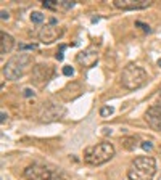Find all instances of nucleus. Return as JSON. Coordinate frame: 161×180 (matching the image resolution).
<instances>
[{"instance_id": "obj_13", "label": "nucleus", "mask_w": 161, "mask_h": 180, "mask_svg": "<svg viewBox=\"0 0 161 180\" xmlns=\"http://www.w3.org/2000/svg\"><path fill=\"white\" fill-rule=\"evenodd\" d=\"M123 146L126 148V150H129V151H132V150H136V146H137V137H124L123 140Z\"/></svg>"}, {"instance_id": "obj_20", "label": "nucleus", "mask_w": 161, "mask_h": 180, "mask_svg": "<svg viewBox=\"0 0 161 180\" xmlns=\"http://www.w3.org/2000/svg\"><path fill=\"white\" fill-rule=\"evenodd\" d=\"M140 146H142L145 151H148V150H152V146H153V145H152V142H142V145H140Z\"/></svg>"}, {"instance_id": "obj_14", "label": "nucleus", "mask_w": 161, "mask_h": 180, "mask_svg": "<svg viewBox=\"0 0 161 180\" xmlns=\"http://www.w3.org/2000/svg\"><path fill=\"white\" fill-rule=\"evenodd\" d=\"M44 18H45V16H44L40 11H34V13H31V21H32V23H36V24L42 23V21H44Z\"/></svg>"}, {"instance_id": "obj_9", "label": "nucleus", "mask_w": 161, "mask_h": 180, "mask_svg": "<svg viewBox=\"0 0 161 180\" xmlns=\"http://www.w3.org/2000/svg\"><path fill=\"white\" fill-rule=\"evenodd\" d=\"M97 60H98V50H97V47H93V45L87 47L84 52L77 53V57H76V61L79 64L86 66V68H92L93 64L97 63Z\"/></svg>"}, {"instance_id": "obj_16", "label": "nucleus", "mask_w": 161, "mask_h": 180, "mask_svg": "<svg viewBox=\"0 0 161 180\" xmlns=\"http://www.w3.org/2000/svg\"><path fill=\"white\" fill-rule=\"evenodd\" d=\"M63 74L68 76V77H71V76L74 74V68H73V66H63Z\"/></svg>"}, {"instance_id": "obj_1", "label": "nucleus", "mask_w": 161, "mask_h": 180, "mask_svg": "<svg viewBox=\"0 0 161 180\" xmlns=\"http://www.w3.org/2000/svg\"><path fill=\"white\" fill-rule=\"evenodd\" d=\"M156 174V161L152 156H137L132 159L127 177L129 180H152Z\"/></svg>"}, {"instance_id": "obj_18", "label": "nucleus", "mask_w": 161, "mask_h": 180, "mask_svg": "<svg viewBox=\"0 0 161 180\" xmlns=\"http://www.w3.org/2000/svg\"><path fill=\"white\" fill-rule=\"evenodd\" d=\"M48 180H66V178H64L63 175H60V174H57V172H53V174H52V177H50Z\"/></svg>"}, {"instance_id": "obj_6", "label": "nucleus", "mask_w": 161, "mask_h": 180, "mask_svg": "<svg viewBox=\"0 0 161 180\" xmlns=\"http://www.w3.org/2000/svg\"><path fill=\"white\" fill-rule=\"evenodd\" d=\"M61 34H63V27H60L57 23H55V19H52L48 24H45L42 29L39 31V40L42 44H53L55 40H58L60 37H61Z\"/></svg>"}, {"instance_id": "obj_19", "label": "nucleus", "mask_w": 161, "mask_h": 180, "mask_svg": "<svg viewBox=\"0 0 161 180\" xmlns=\"http://www.w3.org/2000/svg\"><path fill=\"white\" fill-rule=\"evenodd\" d=\"M136 26H140L145 32H150V26H147V24H143V23H140V21H136Z\"/></svg>"}, {"instance_id": "obj_15", "label": "nucleus", "mask_w": 161, "mask_h": 180, "mask_svg": "<svg viewBox=\"0 0 161 180\" xmlns=\"http://www.w3.org/2000/svg\"><path fill=\"white\" fill-rule=\"evenodd\" d=\"M113 111H114V109H113L111 106H103V108L100 109V116H102V117H108V116L113 114Z\"/></svg>"}, {"instance_id": "obj_22", "label": "nucleus", "mask_w": 161, "mask_h": 180, "mask_svg": "<svg viewBox=\"0 0 161 180\" xmlns=\"http://www.w3.org/2000/svg\"><path fill=\"white\" fill-rule=\"evenodd\" d=\"M10 18V13L7 11V10H2V19L5 21V19H8Z\"/></svg>"}, {"instance_id": "obj_17", "label": "nucleus", "mask_w": 161, "mask_h": 180, "mask_svg": "<svg viewBox=\"0 0 161 180\" xmlns=\"http://www.w3.org/2000/svg\"><path fill=\"white\" fill-rule=\"evenodd\" d=\"M66 48V45H60V50H58V53H57V60L58 61H61L63 60V50Z\"/></svg>"}, {"instance_id": "obj_24", "label": "nucleus", "mask_w": 161, "mask_h": 180, "mask_svg": "<svg viewBox=\"0 0 161 180\" xmlns=\"http://www.w3.org/2000/svg\"><path fill=\"white\" fill-rule=\"evenodd\" d=\"M7 117H8V116H7V113H5V111H2V124H5Z\"/></svg>"}, {"instance_id": "obj_4", "label": "nucleus", "mask_w": 161, "mask_h": 180, "mask_svg": "<svg viewBox=\"0 0 161 180\" xmlns=\"http://www.w3.org/2000/svg\"><path fill=\"white\" fill-rule=\"evenodd\" d=\"M147 82L145 69L137 64H127L121 73V84L127 90H137Z\"/></svg>"}, {"instance_id": "obj_25", "label": "nucleus", "mask_w": 161, "mask_h": 180, "mask_svg": "<svg viewBox=\"0 0 161 180\" xmlns=\"http://www.w3.org/2000/svg\"><path fill=\"white\" fill-rule=\"evenodd\" d=\"M158 66H159V68H161V58H159V60H158Z\"/></svg>"}, {"instance_id": "obj_5", "label": "nucleus", "mask_w": 161, "mask_h": 180, "mask_svg": "<svg viewBox=\"0 0 161 180\" xmlns=\"http://www.w3.org/2000/svg\"><path fill=\"white\" fill-rule=\"evenodd\" d=\"M63 114H64L63 105L55 103V101H45V103H42V106H40V109H39V117H40V121H45V122L57 121V119H60Z\"/></svg>"}, {"instance_id": "obj_7", "label": "nucleus", "mask_w": 161, "mask_h": 180, "mask_svg": "<svg viewBox=\"0 0 161 180\" xmlns=\"http://www.w3.org/2000/svg\"><path fill=\"white\" fill-rule=\"evenodd\" d=\"M52 73H53V69H52V66L50 64H36V66H32V71H31V79H32V82L36 85H39V87H42V85H45L47 82H48V79L52 77Z\"/></svg>"}, {"instance_id": "obj_10", "label": "nucleus", "mask_w": 161, "mask_h": 180, "mask_svg": "<svg viewBox=\"0 0 161 180\" xmlns=\"http://www.w3.org/2000/svg\"><path fill=\"white\" fill-rule=\"evenodd\" d=\"M113 5L124 11H134V10H143L150 7L152 2L150 0H114Z\"/></svg>"}, {"instance_id": "obj_12", "label": "nucleus", "mask_w": 161, "mask_h": 180, "mask_svg": "<svg viewBox=\"0 0 161 180\" xmlns=\"http://www.w3.org/2000/svg\"><path fill=\"white\" fill-rule=\"evenodd\" d=\"M15 47V39H13L10 34L7 32H2L0 34V53L2 55H7L13 50Z\"/></svg>"}, {"instance_id": "obj_23", "label": "nucleus", "mask_w": 161, "mask_h": 180, "mask_svg": "<svg viewBox=\"0 0 161 180\" xmlns=\"http://www.w3.org/2000/svg\"><path fill=\"white\" fill-rule=\"evenodd\" d=\"M19 48H21V50H24V48H29V50H34V48H36V45H23V44H21V45H19Z\"/></svg>"}, {"instance_id": "obj_11", "label": "nucleus", "mask_w": 161, "mask_h": 180, "mask_svg": "<svg viewBox=\"0 0 161 180\" xmlns=\"http://www.w3.org/2000/svg\"><path fill=\"white\" fill-rule=\"evenodd\" d=\"M145 121L148 122V126L152 129L161 132V105H153L147 109Z\"/></svg>"}, {"instance_id": "obj_21", "label": "nucleus", "mask_w": 161, "mask_h": 180, "mask_svg": "<svg viewBox=\"0 0 161 180\" xmlns=\"http://www.w3.org/2000/svg\"><path fill=\"white\" fill-rule=\"evenodd\" d=\"M23 95H24V96H32L34 92H32L31 89H24V90H23Z\"/></svg>"}, {"instance_id": "obj_2", "label": "nucleus", "mask_w": 161, "mask_h": 180, "mask_svg": "<svg viewBox=\"0 0 161 180\" xmlns=\"http://www.w3.org/2000/svg\"><path fill=\"white\" fill-rule=\"evenodd\" d=\"M114 156V146L110 142H100L97 145H92L84 151V162L90 166H102L108 162Z\"/></svg>"}, {"instance_id": "obj_3", "label": "nucleus", "mask_w": 161, "mask_h": 180, "mask_svg": "<svg viewBox=\"0 0 161 180\" xmlns=\"http://www.w3.org/2000/svg\"><path fill=\"white\" fill-rule=\"evenodd\" d=\"M31 61H32V58H31V55H28V53L15 55V57L10 58L3 64V76L8 80H16V79L23 77L24 73H26V69L29 68Z\"/></svg>"}, {"instance_id": "obj_8", "label": "nucleus", "mask_w": 161, "mask_h": 180, "mask_svg": "<svg viewBox=\"0 0 161 180\" xmlns=\"http://www.w3.org/2000/svg\"><path fill=\"white\" fill-rule=\"evenodd\" d=\"M53 171L42 164H31L24 169V178L26 180H48L52 177Z\"/></svg>"}]
</instances>
